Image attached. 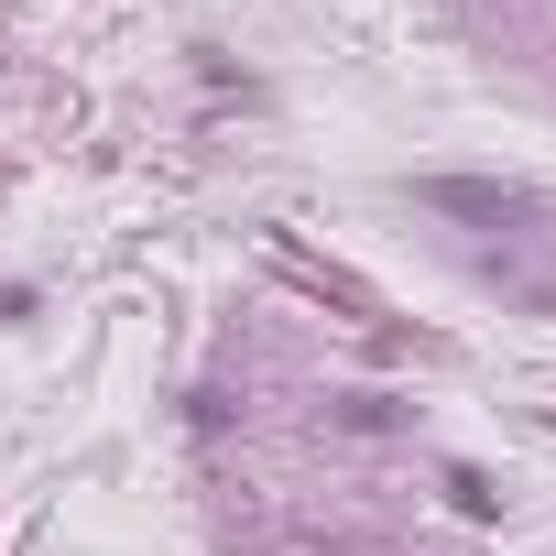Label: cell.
<instances>
[{"instance_id": "6da1fadb", "label": "cell", "mask_w": 556, "mask_h": 556, "mask_svg": "<svg viewBox=\"0 0 556 556\" xmlns=\"http://www.w3.org/2000/svg\"><path fill=\"white\" fill-rule=\"evenodd\" d=\"M339 426H361V437H382V426H404V415H393L382 393H350V404H339Z\"/></svg>"}]
</instances>
